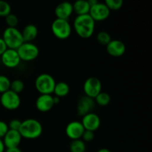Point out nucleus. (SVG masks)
Here are the masks:
<instances>
[{
  "label": "nucleus",
  "mask_w": 152,
  "mask_h": 152,
  "mask_svg": "<svg viewBox=\"0 0 152 152\" xmlns=\"http://www.w3.org/2000/svg\"><path fill=\"white\" fill-rule=\"evenodd\" d=\"M95 23L89 14L77 16L74 20V26L77 35L83 39H88L93 36L95 31Z\"/></svg>",
  "instance_id": "f257e3e1"
},
{
  "label": "nucleus",
  "mask_w": 152,
  "mask_h": 152,
  "mask_svg": "<svg viewBox=\"0 0 152 152\" xmlns=\"http://www.w3.org/2000/svg\"><path fill=\"white\" fill-rule=\"evenodd\" d=\"M42 131V126L39 120L29 118L22 121L19 132L22 138L35 140L41 136Z\"/></svg>",
  "instance_id": "f03ea898"
},
{
  "label": "nucleus",
  "mask_w": 152,
  "mask_h": 152,
  "mask_svg": "<svg viewBox=\"0 0 152 152\" xmlns=\"http://www.w3.org/2000/svg\"><path fill=\"white\" fill-rule=\"evenodd\" d=\"M3 40L5 42L7 48L17 50L22 43H24L22 32L17 28H7L3 32Z\"/></svg>",
  "instance_id": "7ed1b4c3"
},
{
  "label": "nucleus",
  "mask_w": 152,
  "mask_h": 152,
  "mask_svg": "<svg viewBox=\"0 0 152 152\" xmlns=\"http://www.w3.org/2000/svg\"><path fill=\"white\" fill-rule=\"evenodd\" d=\"M56 82L49 74H41L36 78L35 88L40 94H52Z\"/></svg>",
  "instance_id": "20e7f679"
},
{
  "label": "nucleus",
  "mask_w": 152,
  "mask_h": 152,
  "mask_svg": "<svg viewBox=\"0 0 152 152\" xmlns=\"http://www.w3.org/2000/svg\"><path fill=\"white\" fill-rule=\"evenodd\" d=\"M51 31L56 38L65 40L69 38L72 33V27L68 20L56 19L51 24Z\"/></svg>",
  "instance_id": "39448f33"
},
{
  "label": "nucleus",
  "mask_w": 152,
  "mask_h": 152,
  "mask_svg": "<svg viewBox=\"0 0 152 152\" xmlns=\"http://www.w3.org/2000/svg\"><path fill=\"white\" fill-rule=\"evenodd\" d=\"M16 50L21 61L24 62H32L39 55V49L33 42L22 43Z\"/></svg>",
  "instance_id": "423d86ee"
},
{
  "label": "nucleus",
  "mask_w": 152,
  "mask_h": 152,
  "mask_svg": "<svg viewBox=\"0 0 152 152\" xmlns=\"http://www.w3.org/2000/svg\"><path fill=\"white\" fill-rule=\"evenodd\" d=\"M0 103L1 106L9 111L18 109L21 105V98L19 94L8 90L1 94L0 96Z\"/></svg>",
  "instance_id": "0eeeda50"
},
{
  "label": "nucleus",
  "mask_w": 152,
  "mask_h": 152,
  "mask_svg": "<svg viewBox=\"0 0 152 152\" xmlns=\"http://www.w3.org/2000/svg\"><path fill=\"white\" fill-rule=\"evenodd\" d=\"M85 96L94 99L102 91V83L97 77H88L83 84Z\"/></svg>",
  "instance_id": "6e6552de"
},
{
  "label": "nucleus",
  "mask_w": 152,
  "mask_h": 152,
  "mask_svg": "<svg viewBox=\"0 0 152 152\" xmlns=\"http://www.w3.org/2000/svg\"><path fill=\"white\" fill-rule=\"evenodd\" d=\"M88 14L95 22H102L109 17L111 11L105 3L98 1L96 4L91 6Z\"/></svg>",
  "instance_id": "1a4fd4ad"
},
{
  "label": "nucleus",
  "mask_w": 152,
  "mask_h": 152,
  "mask_svg": "<svg viewBox=\"0 0 152 152\" xmlns=\"http://www.w3.org/2000/svg\"><path fill=\"white\" fill-rule=\"evenodd\" d=\"M1 63L7 68H17L21 62L17 50L7 48L1 56Z\"/></svg>",
  "instance_id": "9d476101"
},
{
  "label": "nucleus",
  "mask_w": 152,
  "mask_h": 152,
  "mask_svg": "<svg viewBox=\"0 0 152 152\" xmlns=\"http://www.w3.org/2000/svg\"><path fill=\"white\" fill-rule=\"evenodd\" d=\"M84 132L85 129L80 121L70 122L65 128L66 136L71 140L81 139Z\"/></svg>",
  "instance_id": "9b49d317"
},
{
  "label": "nucleus",
  "mask_w": 152,
  "mask_h": 152,
  "mask_svg": "<svg viewBox=\"0 0 152 152\" xmlns=\"http://www.w3.org/2000/svg\"><path fill=\"white\" fill-rule=\"evenodd\" d=\"M81 123L83 124L85 130L91 131V132H96L101 125V120L99 116L94 112L88 113L83 116L82 118Z\"/></svg>",
  "instance_id": "f8f14e48"
},
{
  "label": "nucleus",
  "mask_w": 152,
  "mask_h": 152,
  "mask_svg": "<svg viewBox=\"0 0 152 152\" xmlns=\"http://www.w3.org/2000/svg\"><path fill=\"white\" fill-rule=\"evenodd\" d=\"M94 99L87 96H83L79 99L77 103V111L79 116L83 117L88 113L93 112V109L95 107Z\"/></svg>",
  "instance_id": "ddd939ff"
},
{
  "label": "nucleus",
  "mask_w": 152,
  "mask_h": 152,
  "mask_svg": "<svg viewBox=\"0 0 152 152\" xmlns=\"http://www.w3.org/2000/svg\"><path fill=\"white\" fill-rule=\"evenodd\" d=\"M36 108L40 112H48L54 106L52 94H40L36 100Z\"/></svg>",
  "instance_id": "4468645a"
},
{
  "label": "nucleus",
  "mask_w": 152,
  "mask_h": 152,
  "mask_svg": "<svg viewBox=\"0 0 152 152\" xmlns=\"http://www.w3.org/2000/svg\"><path fill=\"white\" fill-rule=\"evenodd\" d=\"M74 13L73 4L69 1H63L58 4L54 10L56 19L68 20Z\"/></svg>",
  "instance_id": "2eb2a0df"
},
{
  "label": "nucleus",
  "mask_w": 152,
  "mask_h": 152,
  "mask_svg": "<svg viewBox=\"0 0 152 152\" xmlns=\"http://www.w3.org/2000/svg\"><path fill=\"white\" fill-rule=\"evenodd\" d=\"M22 138L19 131L8 130L7 134L3 137L2 141L5 148H11L19 147L22 142Z\"/></svg>",
  "instance_id": "dca6fc26"
},
{
  "label": "nucleus",
  "mask_w": 152,
  "mask_h": 152,
  "mask_svg": "<svg viewBox=\"0 0 152 152\" xmlns=\"http://www.w3.org/2000/svg\"><path fill=\"white\" fill-rule=\"evenodd\" d=\"M126 48L123 42L118 39H111L106 45V51L113 57H120L125 53Z\"/></svg>",
  "instance_id": "f3484780"
},
{
  "label": "nucleus",
  "mask_w": 152,
  "mask_h": 152,
  "mask_svg": "<svg viewBox=\"0 0 152 152\" xmlns=\"http://www.w3.org/2000/svg\"><path fill=\"white\" fill-rule=\"evenodd\" d=\"M22 38H23L24 42H32L38 36V28L34 24H28L22 31Z\"/></svg>",
  "instance_id": "a211bd4d"
},
{
  "label": "nucleus",
  "mask_w": 152,
  "mask_h": 152,
  "mask_svg": "<svg viewBox=\"0 0 152 152\" xmlns=\"http://www.w3.org/2000/svg\"><path fill=\"white\" fill-rule=\"evenodd\" d=\"M90 7L91 6L87 0H78L73 4L74 13H75L77 16L88 14Z\"/></svg>",
  "instance_id": "6ab92c4d"
},
{
  "label": "nucleus",
  "mask_w": 152,
  "mask_h": 152,
  "mask_svg": "<svg viewBox=\"0 0 152 152\" xmlns=\"http://www.w3.org/2000/svg\"><path fill=\"white\" fill-rule=\"evenodd\" d=\"M70 93V86L65 82H59L55 85L54 89H53V94H54L55 96L59 98L65 97L68 96Z\"/></svg>",
  "instance_id": "aec40b11"
},
{
  "label": "nucleus",
  "mask_w": 152,
  "mask_h": 152,
  "mask_svg": "<svg viewBox=\"0 0 152 152\" xmlns=\"http://www.w3.org/2000/svg\"><path fill=\"white\" fill-rule=\"evenodd\" d=\"M69 150L71 152H86V142L82 139L71 140L69 145Z\"/></svg>",
  "instance_id": "412c9836"
},
{
  "label": "nucleus",
  "mask_w": 152,
  "mask_h": 152,
  "mask_svg": "<svg viewBox=\"0 0 152 152\" xmlns=\"http://www.w3.org/2000/svg\"><path fill=\"white\" fill-rule=\"evenodd\" d=\"M94 99L96 105L99 106H106L111 102V96L106 92L101 91Z\"/></svg>",
  "instance_id": "4be33fe9"
},
{
  "label": "nucleus",
  "mask_w": 152,
  "mask_h": 152,
  "mask_svg": "<svg viewBox=\"0 0 152 152\" xmlns=\"http://www.w3.org/2000/svg\"><path fill=\"white\" fill-rule=\"evenodd\" d=\"M96 39L98 43H99L102 45L105 46L112 39L111 37V35L108 32H106V31H100V32L98 33L96 37Z\"/></svg>",
  "instance_id": "5701e85b"
},
{
  "label": "nucleus",
  "mask_w": 152,
  "mask_h": 152,
  "mask_svg": "<svg viewBox=\"0 0 152 152\" xmlns=\"http://www.w3.org/2000/svg\"><path fill=\"white\" fill-rule=\"evenodd\" d=\"M25 89V83L21 80H14L10 83V90L19 94Z\"/></svg>",
  "instance_id": "b1692460"
},
{
  "label": "nucleus",
  "mask_w": 152,
  "mask_h": 152,
  "mask_svg": "<svg viewBox=\"0 0 152 152\" xmlns=\"http://www.w3.org/2000/svg\"><path fill=\"white\" fill-rule=\"evenodd\" d=\"M10 83H11V81L7 76L0 74V94H1L10 90Z\"/></svg>",
  "instance_id": "393cba45"
},
{
  "label": "nucleus",
  "mask_w": 152,
  "mask_h": 152,
  "mask_svg": "<svg viewBox=\"0 0 152 152\" xmlns=\"http://www.w3.org/2000/svg\"><path fill=\"white\" fill-rule=\"evenodd\" d=\"M105 5L108 7L110 11L111 10H118L123 7V0H105Z\"/></svg>",
  "instance_id": "a878e982"
},
{
  "label": "nucleus",
  "mask_w": 152,
  "mask_h": 152,
  "mask_svg": "<svg viewBox=\"0 0 152 152\" xmlns=\"http://www.w3.org/2000/svg\"><path fill=\"white\" fill-rule=\"evenodd\" d=\"M11 13V6L8 2L0 0V17H6Z\"/></svg>",
  "instance_id": "bb28decb"
},
{
  "label": "nucleus",
  "mask_w": 152,
  "mask_h": 152,
  "mask_svg": "<svg viewBox=\"0 0 152 152\" xmlns=\"http://www.w3.org/2000/svg\"><path fill=\"white\" fill-rule=\"evenodd\" d=\"M5 18V22L8 28H16L19 23V19L13 13H10Z\"/></svg>",
  "instance_id": "cd10ccee"
},
{
  "label": "nucleus",
  "mask_w": 152,
  "mask_h": 152,
  "mask_svg": "<svg viewBox=\"0 0 152 152\" xmlns=\"http://www.w3.org/2000/svg\"><path fill=\"white\" fill-rule=\"evenodd\" d=\"M21 123H22V121L18 119H13V120H10L9 122L8 128L9 130H13V131H19V128L21 126Z\"/></svg>",
  "instance_id": "c85d7f7f"
},
{
  "label": "nucleus",
  "mask_w": 152,
  "mask_h": 152,
  "mask_svg": "<svg viewBox=\"0 0 152 152\" xmlns=\"http://www.w3.org/2000/svg\"><path fill=\"white\" fill-rule=\"evenodd\" d=\"M81 139L83 140L85 142H91V141L94 139V132H91V131L85 130Z\"/></svg>",
  "instance_id": "c756f323"
},
{
  "label": "nucleus",
  "mask_w": 152,
  "mask_h": 152,
  "mask_svg": "<svg viewBox=\"0 0 152 152\" xmlns=\"http://www.w3.org/2000/svg\"><path fill=\"white\" fill-rule=\"evenodd\" d=\"M8 130L9 128L7 123L2 121V120H0V139H3L4 135H5L6 134H7V132H8Z\"/></svg>",
  "instance_id": "7c9ffc66"
},
{
  "label": "nucleus",
  "mask_w": 152,
  "mask_h": 152,
  "mask_svg": "<svg viewBox=\"0 0 152 152\" xmlns=\"http://www.w3.org/2000/svg\"><path fill=\"white\" fill-rule=\"evenodd\" d=\"M7 49V45H6L5 42L3 40V39L1 37H0V56L2 55V53L5 51Z\"/></svg>",
  "instance_id": "2f4dec72"
},
{
  "label": "nucleus",
  "mask_w": 152,
  "mask_h": 152,
  "mask_svg": "<svg viewBox=\"0 0 152 152\" xmlns=\"http://www.w3.org/2000/svg\"><path fill=\"white\" fill-rule=\"evenodd\" d=\"M4 152H22V151L19 147H16V148H5V151H4Z\"/></svg>",
  "instance_id": "473e14b6"
},
{
  "label": "nucleus",
  "mask_w": 152,
  "mask_h": 152,
  "mask_svg": "<svg viewBox=\"0 0 152 152\" xmlns=\"http://www.w3.org/2000/svg\"><path fill=\"white\" fill-rule=\"evenodd\" d=\"M4 151H5V147L3 143L2 140L0 139V152H4Z\"/></svg>",
  "instance_id": "72a5a7b5"
},
{
  "label": "nucleus",
  "mask_w": 152,
  "mask_h": 152,
  "mask_svg": "<svg viewBox=\"0 0 152 152\" xmlns=\"http://www.w3.org/2000/svg\"><path fill=\"white\" fill-rule=\"evenodd\" d=\"M59 99H60V98L57 97V96H53V102H54V105H56V104L59 103Z\"/></svg>",
  "instance_id": "f704fd0d"
},
{
  "label": "nucleus",
  "mask_w": 152,
  "mask_h": 152,
  "mask_svg": "<svg viewBox=\"0 0 152 152\" xmlns=\"http://www.w3.org/2000/svg\"><path fill=\"white\" fill-rule=\"evenodd\" d=\"M96 152H111L110 151L109 149H108V148H100V149L98 150Z\"/></svg>",
  "instance_id": "c9c22d12"
}]
</instances>
